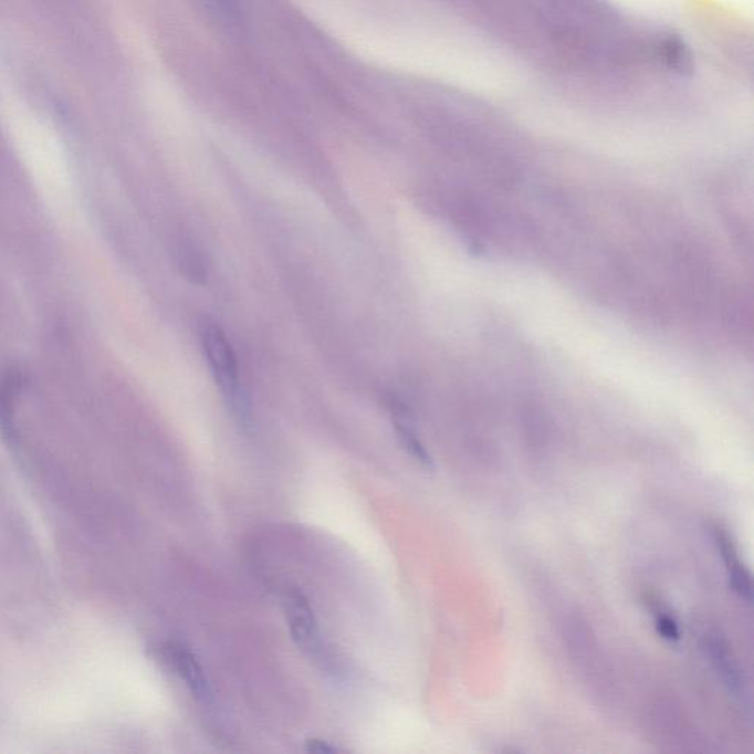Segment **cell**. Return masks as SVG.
<instances>
[{
  "label": "cell",
  "mask_w": 754,
  "mask_h": 754,
  "mask_svg": "<svg viewBox=\"0 0 754 754\" xmlns=\"http://www.w3.org/2000/svg\"><path fill=\"white\" fill-rule=\"evenodd\" d=\"M201 339L208 365L230 411L238 423L247 428L251 423V404L239 379L238 358L232 345L226 338L224 332L216 325L203 326Z\"/></svg>",
  "instance_id": "obj_1"
},
{
  "label": "cell",
  "mask_w": 754,
  "mask_h": 754,
  "mask_svg": "<svg viewBox=\"0 0 754 754\" xmlns=\"http://www.w3.org/2000/svg\"><path fill=\"white\" fill-rule=\"evenodd\" d=\"M158 653H161L164 662H167L168 667L180 677L195 699L202 703L210 702L211 685L197 656L180 645L163 646Z\"/></svg>",
  "instance_id": "obj_2"
},
{
  "label": "cell",
  "mask_w": 754,
  "mask_h": 754,
  "mask_svg": "<svg viewBox=\"0 0 754 754\" xmlns=\"http://www.w3.org/2000/svg\"><path fill=\"white\" fill-rule=\"evenodd\" d=\"M287 627L296 645L305 651H313L318 646V627L316 616L308 598L299 589H291L283 597Z\"/></svg>",
  "instance_id": "obj_3"
},
{
  "label": "cell",
  "mask_w": 754,
  "mask_h": 754,
  "mask_svg": "<svg viewBox=\"0 0 754 754\" xmlns=\"http://www.w3.org/2000/svg\"><path fill=\"white\" fill-rule=\"evenodd\" d=\"M21 376L15 369L0 374V430L9 443L15 441V406L20 392Z\"/></svg>",
  "instance_id": "obj_4"
},
{
  "label": "cell",
  "mask_w": 754,
  "mask_h": 754,
  "mask_svg": "<svg viewBox=\"0 0 754 754\" xmlns=\"http://www.w3.org/2000/svg\"><path fill=\"white\" fill-rule=\"evenodd\" d=\"M390 408H392L395 432H397L399 443H401L404 450H406L407 454L410 455L417 464H420L421 468L433 470L434 464L432 455L429 454L423 442L417 437L406 408L399 406L397 402H392V407Z\"/></svg>",
  "instance_id": "obj_5"
},
{
  "label": "cell",
  "mask_w": 754,
  "mask_h": 754,
  "mask_svg": "<svg viewBox=\"0 0 754 754\" xmlns=\"http://www.w3.org/2000/svg\"><path fill=\"white\" fill-rule=\"evenodd\" d=\"M718 545H720L722 556L725 558L726 567H729L731 587H733L734 591L737 593L743 600L752 603L753 580L751 572H748L747 567L740 561L733 543H731L729 535H725L724 532L718 531Z\"/></svg>",
  "instance_id": "obj_6"
},
{
  "label": "cell",
  "mask_w": 754,
  "mask_h": 754,
  "mask_svg": "<svg viewBox=\"0 0 754 754\" xmlns=\"http://www.w3.org/2000/svg\"><path fill=\"white\" fill-rule=\"evenodd\" d=\"M709 654H711L712 662L715 663L718 672L721 673L722 680L725 684L730 687L731 691L739 693L742 689V678H740V671L737 663L731 658L729 649L724 642L720 640L709 641Z\"/></svg>",
  "instance_id": "obj_7"
},
{
  "label": "cell",
  "mask_w": 754,
  "mask_h": 754,
  "mask_svg": "<svg viewBox=\"0 0 754 754\" xmlns=\"http://www.w3.org/2000/svg\"><path fill=\"white\" fill-rule=\"evenodd\" d=\"M656 629H658L659 636H662L667 641L677 642L681 640L680 627H678L676 619L669 615L658 616Z\"/></svg>",
  "instance_id": "obj_8"
},
{
  "label": "cell",
  "mask_w": 754,
  "mask_h": 754,
  "mask_svg": "<svg viewBox=\"0 0 754 754\" xmlns=\"http://www.w3.org/2000/svg\"><path fill=\"white\" fill-rule=\"evenodd\" d=\"M305 748H307V752L310 753L317 754H334L338 752V748L332 746L331 743L323 742V740H310V742L305 744Z\"/></svg>",
  "instance_id": "obj_9"
}]
</instances>
